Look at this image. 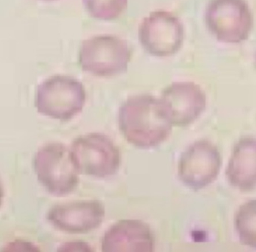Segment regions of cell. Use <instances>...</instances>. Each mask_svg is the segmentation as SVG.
Segmentation results:
<instances>
[{"instance_id": "obj_1", "label": "cell", "mask_w": 256, "mask_h": 252, "mask_svg": "<svg viewBox=\"0 0 256 252\" xmlns=\"http://www.w3.org/2000/svg\"><path fill=\"white\" fill-rule=\"evenodd\" d=\"M120 130L127 142L140 148L163 143L170 136L173 124L160 99L150 94L128 98L120 109Z\"/></svg>"}, {"instance_id": "obj_2", "label": "cell", "mask_w": 256, "mask_h": 252, "mask_svg": "<svg viewBox=\"0 0 256 252\" xmlns=\"http://www.w3.org/2000/svg\"><path fill=\"white\" fill-rule=\"evenodd\" d=\"M34 169L42 185L49 193L65 196L76 190L80 172L70 148L64 144L49 143L40 148Z\"/></svg>"}, {"instance_id": "obj_3", "label": "cell", "mask_w": 256, "mask_h": 252, "mask_svg": "<svg viewBox=\"0 0 256 252\" xmlns=\"http://www.w3.org/2000/svg\"><path fill=\"white\" fill-rule=\"evenodd\" d=\"M86 101V91L74 78L54 76L38 87L36 106L44 116L68 121L82 112Z\"/></svg>"}, {"instance_id": "obj_4", "label": "cell", "mask_w": 256, "mask_h": 252, "mask_svg": "<svg viewBox=\"0 0 256 252\" xmlns=\"http://www.w3.org/2000/svg\"><path fill=\"white\" fill-rule=\"evenodd\" d=\"M205 23L218 41L238 44L248 40L254 19L246 0H210L205 13Z\"/></svg>"}, {"instance_id": "obj_5", "label": "cell", "mask_w": 256, "mask_h": 252, "mask_svg": "<svg viewBox=\"0 0 256 252\" xmlns=\"http://www.w3.org/2000/svg\"><path fill=\"white\" fill-rule=\"evenodd\" d=\"M131 52L126 42L112 35L84 40L79 51V64L84 71L98 77H110L127 70Z\"/></svg>"}, {"instance_id": "obj_6", "label": "cell", "mask_w": 256, "mask_h": 252, "mask_svg": "<svg viewBox=\"0 0 256 252\" xmlns=\"http://www.w3.org/2000/svg\"><path fill=\"white\" fill-rule=\"evenodd\" d=\"M70 149L82 173L96 178H108L119 170L120 151L106 135L97 133L82 135L74 139Z\"/></svg>"}, {"instance_id": "obj_7", "label": "cell", "mask_w": 256, "mask_h": 252, "mask_svg": "<svg viewBox=\"0 0 256 252\" xmlns=\"http://www.w3.org/2000/svg\"><path fill=\"white\" fill-rule=\"evenodd\" d=\"M138 37L142 47L150 55L160 58L172 56L184 44V25L173 13L157 10L142 21Z\"/></svg>"}, {"instance_id": "obj_8", "label": "cell", "mask_w": 256, "mask_h": 252, "mask_svg": "<svg viewBox=\"0 0 256 252\" xmlns=\"http://www.w3.org/2000/svg\"><path fill=\"white\" fill-rule=\"evenodd\" d=\"M221 166V154L216 146L210 141L199 140L181 155L178 176L187 187L200 190L216 179Z\"/></svg>"}, {"instance_id": "obj_9", "label": "cell", "mask_w": 256, "mask_h": 252, "mask_svg": "<svg viewBox=\"0 0 256 252\" xmlns=\"http://www.w3.org/2000/svg\"><path fill=\"white\" fill-rule=\"evenodd\" d=\"M160 101L173 125L187 127L204 112L206 97L202 87L191 82H175L164 88Z\"/></svg>"}, {"instance_id": "obj_10", "label": "cell", "mask_w": 256, "mask_h": 252, "mask_svg": "<svg viewBox=\"0 0 256 252\" xmlns=\"http://www.w3.org/2000/svg\"><path fill=\"white\" fill-rule=\"evenodd\" d=\"M104 215V205L100 201H76L52 207L48 213V220L60 230L86 233L97 229Z\"/></svg>"}, {"instance_id": "obj_11", "label": "cell", "mask_w": 256, "mask_h": 252, "mask_svg": "<svg viewBox=\"0 0 256 252\" xmlns=\"http://www.w3.org/2000/svg\"><path fill=\"white\" fill-rule=\"evenodd\" d=\"M155 238L146 222L137 219H124L112 225L103 235L104 252L152 251Z\"/></svg>"}, {"instance_id": "obj_12", "label": "cell", "mask_w": 256, "mask_h": 252, "mask_svg": "<svg viewBox=\"0 0 256 252\" xmlns=\"http://www.w3.org/2000/svg\"><path fill=\"white\" fill-rule=\"evenodd\" d=\"M230 185L242 192L256 187V138L244 137L234 147L226 170Z\"/></svg>"}, {"instance_id": "obj_13", "label": "cell", "mask_w": 256, "mask_h": 252, "mask_svg": "<svg viewBox=\"0 0 256 252\" xmlns=\"http://www.w3.org/2000/svg\"><path fill=\"white\" fill-rule=\"evenodd\" d=\"M234 227L241 244L256 248V199L240 206L234 217Z\"/></svg>"}, {"instance_id": "obj_14", "label": "cell", "mask_w": 256, "mask_h": 252, "mask_svg": "<svg viewBox=\"0 0 256 252\" xmlns=\"http://www.w3.org/2000/svg\"><path fill=\"white\" fill-rule=\"evenodd\" d=\"M83 4L94 19L113 21L124 13L128 0H83Z\"/></svg>"}, {"instance_id": "obj_15", "label": "cell", "mask_w": 256, "mask_h": 252, "mask_svg": "<svg viewBox=\"0 0 256 252\" xmlns=\"http://www.w3.org/2000/svg\"><path fill=\"white\" fill-rule=\"evenodd\" d=\"M59 251H92L88 243L83 241H72L64 243L58 248Z\"/></svg>"}, {"instance_id": "obj_16", "label": "cell", "mask_w": 256, "mask_h": 252, "mask_svg": "<svg viewBox=\"0 0 256 252\" xmlns=\"http://www.w3.org/2000/svg\"><path fill=\"white\" fill-rule=\"evenodd\" d=\"M20 247H22L23 251H38L40 250L38 249L37 246L34 245L32 243L26 241H20V240H16L13 242H10V244H7L6 249L4 250V251H18L20 250Z\"/></svg>"}]
</instances>
